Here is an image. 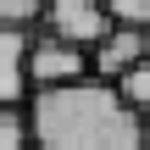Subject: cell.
I'll list each match as a JSON object with an SVG mask.
<instances>
[{
	"label": "cell",
	"mask_w": 150,
	"mask_h": 150,
	"mask_svg": "<svg viewBox=\"0 0 150 150\" xmlns=\"http://www.w3.org/2000/svg\"><path fill=\"white\" fill-rule=\"evenodd\" d=\"M33 150H150V122L111 78L33 89L22 100Z\"/></svg>",
	"instance_id": "obj_1"
},
{
	"label": "cell",
	"mask_w": 150,
	"mask_h": 150,
	"mask_svg": "<svg viewBox=\"0 0 150 150\" xmlns=\"http://www.w3.org/2000/svg\"><path fill=\"white\" fill-rule=\"evenodd\" d=\"M78 78H95V56L45 33V28H33V39H28V95L33 89H61V83H78Z\"/></svg>",
	"instance_id": "obj_2"
},
{
	"label": "cell",
	"mask_w": 150,
	"mask_h": 150,
	"mask_svg": "<svg viewBox=\"0 0 150 150\" xmlns=\"http://www.w3.org/2000/svg\"><path fill=\"white\" fill-rule=\"evenodd\" d=\"M39 28L95 56V45L111 33V17H106V6H100V0H45V17H39Z\"/></svg>",
	"instance_id": "obj_3"
},
{
	"label": "cell",
	"mask_w": 150,
	"mask_h": 150,
	"mask_svg": "<svg viewBox=\"0 0 150 150\" xmlns=\"http://www.w3.org/2000/svg\"><path fill=\"white\" fill-rule=\"evenodd\" d=\"M145 56H150V33H145V28H117V22H111V33L95 45V78L122 83Z\"/></svg>",
	"instance_id": "obj_4"
},
{
	"label": "cell",
	"mask_w": 150,
	"mask_h": 150,
	"mask_svg": "<svg viewBox=\"0 0 150 150\" xmlns=\"http://www.w3.org/2000/svg\"><path fill=\"white\" fill-rule=\"evenodd\" d=\"M28 39H33V28L0 22V106L28 100Z\"/></svg>",
	"instance_id": "obj_5"
},
{
	"label": "cell",
	"mask_w": 150,
	"mask_h": 150,
	"mask_svg": "<svg viewBox=\"0 0 150 150\" xmlns=\"http://www.w3.org/2000/svg\"><path fill=\"white\" fill-rule=\"evenodd\" d=\"M0 150H33L28 111H22V106H0Z\"/></svg>",
	"instance_id": "obj_6"
},
{
	"label": "cell",
	"mask_w": 150,
	"mask_h": 150,
	"mask_svg": "<svg viewBox=\"0 0 150 150\" xmlns=\"http://www.w3.org/2000/svg\"><path fill=\"white\" fill-rule=\"evenodd\" d=\"M117 89L128 95V106H134V111H139V117L150 122V56L139 61V67H134V72H128V78H122V83H117Z\"/></svg>",
	"instance_id": "obj_7"
},
{
	"label": "cell",
	"mask_w": 150,
	"mask_h": 150,
	"mask_svg": "<svg viewBox=\"0 0 150 150\" xmlns=\"http://www.w3.org/2000/svg\"><path fill=\"white\" fill-rule=\"evenodd\" d=\"M100 6L117 28H145L150 33V0H100Z\"/></svg>",
	"instance_id": "obj_8"
},
{
	"label": "cell",
	"mask_w": 150,
	"mask_h": 150,
	"mask_svg": "<svg viewBox=\"0 0 150 150\" xmlns=\"http://www.w3.org/2000/svg\"><path fill=\"white\" fill-rule=\"evenodd\" d=\"M39 17H45V0H0V22L11 28H39Z\"/></svg>",
	"instance_id": "obj_9"
}]
</instances>
